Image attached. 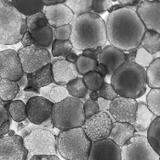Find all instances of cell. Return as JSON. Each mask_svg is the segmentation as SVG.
Returning a JSON list of instances; mask_svg holds the SVG:
<instances>
[{
  "instance_id": "obj_4",
  "label": "cell",
  "mask_w": 160,
  "mask_h": 160,
  "mask_svg": "<svg viewBox=\"0 0 160 160\" xmlns=\"http://www.w3.org/2000/svg\"><path fill=\"white\" fill-rule=\"evenodd\" d=\"M18 135L23 139L28 155H56V136L52 130L34 125L28 119L20 122L17 127Z\"/></svg>"
},
{
  "instance_id": "obj_14",
  "label": "cell",
  "mask_w": 160,
  "mask_h": 160,
  "mask_svg": "<svg viewBox=\"0 0 160 160\" xmlns=\"http://www.w3.org/2000/svg\"><path fill=\"white\" fill-rule=\"evenodd\" d=\"M24 74L18 53L13 49L0 51V78L18 81Z\"/></svg>"
},
{
  "instance_id": "obj_42",
  "label": "cell",
  "mask_w": 160,
  "mask_h": 160,
  "mask_svg": "<svg viewBox=\"0 0 160 160\" xmlns=\"http://www.w3.org/2000/svg\"><path fill=\"white\" fill-rule=\"evenodd\" d=\"M98 96L101 97L103 99H106V100H109V101H111L114 98H116L118 95L117 93L115 92L114 88L111 86V84L110 83H106L105 82L103 84V86L98 90Z\"/></svg>"
},
{
  "instance_id": "obj_43",
  "label": "cell",
  "mask_w": 160,
  "mask_h": 160,
  "mask_svg": "<svg viewBox=\"0 0 160 160\" xmlns=\"http://www.w3.org/2000/svg\"><path fill=\"white\" fill-rule=\"evenodd\" d=\"M37 95H38L37 92L24 89V90H20V91L18 92L16 97H15V100H20V101H23L24 103H26L30 98H32L34 96H37Z\"/></svg>"
},
{
  "instance_id": "obj_44",
  "label": "cell",
  "mask_w": 160,
  "mask_h": 160,
  "mask_svg": "<svg viewBox=\"0 0 160 160\" xmlns=\"http://www.w3.org/2000/svg\"><path fill=\"white\" fill-rule=\"evenodd\" d=\"M9 120H11V118L9 116V113L4 102V104H0V126L9 121Z\"/></svg>"
},
{
  "instance_id": "obj_15",
  "label": "cell",
  "mask_w": 160,
  "mask_h": 160,
  "mask_svg": "<svg viewBox=\"0 0 160 160\" xmlns=\"http://www.w3.org/2000/svg\"><path fill=\"white\" fill-rule=\"evenodd\" d=\"M140 21L146 30L160 33V2L139 1L135 8Z\"/></svg>"
},
{
  "instance_id": "obj_9",
  "label": "cell",
  "mask_w": 160,
  "mask_h": 160,
  "mask_svg": "<svg viewBox=\"0 0 160 160\" xmlns=\"http://www.w3.org/2000/svg\"><path fill=\"white\" fill-rule=\"evenodd\" d=\"M159 154L141 134L134 136L121 147V160H159Z\"/></svg>"
},
{
  "instance_id": "obj_29",
  "label": "cell",
  "mask_w": 160,
  "mask_h": 160,
  "mask_svg": "<svg viewBox=\"0 0 160 160\" xmlns=\"http://www.w3.org/2000/svg\"><path fill=\"white\" fill-rule=\"evenodd\" d=\"M20 91L17 83L7 79H0V98L3 102H10L15 99Z\"/></svg>"
},
{
  "instance_id": "obj_48",
  "label": "cell",
  "mask_w": 160,
  "mask_h": 160,
  "mask_svg": "<svg viewBox=\"0 0 160 160\" xmlns=\"http://www.w3.org/2000/svg\"><path fill=\"white\" fill-rule=\"evenodd\" d=\"M29 160H61L57 155H35L31 156Z\"/></svg>"
},
{
  "instance_id": "obj_49",
  "label": "cell",
  "mask_w": 160,
  "mask_h": 160,
  "mask_svg": "<svg viewBox=\"0 0 160 160\" xmlns=\"http://www.w3.org/2000/svg\"><path fill=\"white\" fill-rule=\"evenodd\" d=\"M20 42H21V44H22V47H28V46H31V45H34L33 40H32L31 36H30V33L28 31L24 34V36L22 37Z\"/></svg>"
},
{
  "instance_id": "obj_20",
  "label": "cell",
  "mask_w": 160,
  "mask_h": 160,
  "mask_svg": "<svg viewBox=\"0 0 160 160\" xmlns=\"http://www.w3.org/2000/svg\"><path fill=\"white\" fill-rule=\"evenodd\" d=\"M27 75V90L37 92L40 88L45 87L53 82V76L51 71V64H47L43 68Z\"/></svg>"
},
{
  "instance_id": "obj_23",
  "label": "cell",
  "mask_w": 160,
  "mask_h": 160,
  "mask_svg": "<svg viewBox=\"0 0 160 160\" xmlns=\"http://www.w3.org/2000/svg\"><path fill=\"white\" fill-rule=\"evenodd\" d=\"M39 96H41L45 99H47L48 101L55 104L60 101H62L65 98L69 97V94L67 92L66 86L63 85H59L56 83H50L49 85L45 87L40 88L37 91Z\"/></svg>"
},
{
  "instance_id": "obj_7",
  "label": "cell",
  "mask_w": 160,
  "mask_h": 160,
  "mask_svg": "<svg viewBox=\"0 0 160 160\" xmlns=\"http://www.w3.org/2000/svg\"><path fill=\"white\" fill-rule=\"evenodd\" d=\"M83 100L69 96L53 104L51 121L54 128L60 131L81 127L85 121Z\"/></svg>"
},
{
  "instance_id": "obj_18",
  "label": "cell",
  "mask_w": 160,
  "mask_h": 160,
  "mask_svg": "<svg viewBox=\"0 0 160 160\" xmlns=\"http://www.w3.org/2000/svg\"><path fill=\"white\" fill-rule=\"evenodd\" d=\"M64 2L54 5V6L44 7L43 13L47 19L48 25L50 27L57 28L72 23L75 16L71 9Z\"/></svg>"
},
{
  "instance_id": "obj_19",
  "label": "cell",
  "mask_w": 160,
  "mask_h": 160,
  "mask_svg": "<svg viewBox=\"0 0 160 160\" xmlns=\"http://www.w3.org/2000/svg\"><path fill=\"white\" fill-rule=\"evenodd\" d=\"M97 62L104 65L108 74L111 75L124 62H126V56L125 52L115 48L112 45H105L98 55Z\"/></svg>"
},
{
  "instance_id": "obj_12",
  "label": "cell",
  "mask_w": 160,
  "mask_h": 160,
  "mask_svg": "<svg viewBox=\"0 0 160 160\" xmlns=\"http://www.w3.org/2000/svg\"><path fill=\"white\" fill-rule=\"evenodd\" d=\"M28 151L23 139L12 130L0 138V160H26Z\"/></svg>"
},
{
  "instance_id": "obj_11",
  "label": "cell",
  "mask_w": 160,
  "mask_h": 160,
  "mask_svg": "<svg viewBox=\"0 0 160 160\" xmlns=\"http://www.w3.org/2000/svg\"><path fill=\"white\" fill-rule=\"evenodd\" d=\"M112 123V118L107 112L99 111L93 116L85 119L81 128L90 139V141L94 142L97 140L108 138Z\"/></svg>"
},
{
  "instance_id": "obj_10",
  "label": "cell",
  "mask_w": 160,
  "mask_h": 160,
  "mask_svg": "<svg viewBox=\"0 0 160 160\" xmlns=\"http://www.w3.org/2000/svg\"><path fill=\"white\" fill-rule=\"evenodd\" d=\"M25 104H26L27 119L32 124L43 126L50 130L53 128L51 121L53 103L37 95L30 98Z\"/></svg>"
},
{
  "instance_id": "obj_25",
  "label": "cell",
  "mask_w": 160,
  "mask_h": 160,
  "mask_svg": "<svg viewBox=\"0 0 160 160\" xmlns=\"http://www.w3.org/2000/svg\"><path fill=\"white\" fill-rule=\"evenodd\" d=\"M140 46L150 54H157L160 50V33L146 30L140 42Z\"/></svg>"
},
{
  "instance_id": "obj_45",
  "label": "cell",
  "mask_w": 160,
  "mask_h": 160,
  "mask_svg": "<svg viewBox=\"0 0 160 160\" xmlns=\"http://www.w3.org/2000/svg\"><path fill=\"white\" fill-rule=\"evenodd\" d=\"M104 47V46H103ZM103 47H97V48H91V49H85L82 51V54L85 55V56H88V57H91L93 59H96L97 60V57L99 53L101 52V50Z\"/></svg>"
},
{
  "instance_id": "obj_56",
  "label": "cell",
  "mask_w": 160,
  "mask_h": 160,
  "mask_svg": "<svg viewBox=\"0 0 160 160\" xmlns=\"http://www.w3.org/2000/svg\"><path fill=\"white\" fill-rule=\"evenodd\" d=\"M0 104H4V102L1 100V98H0Z\"/></svg>"
},
{
  "instance_id": "obj_40",
  "label": "cell",
  "mask_w": 160,
  "mask_h": 160,
  "mask_svg": "<svg viewBox=\"0 0 160 160\" xmlns=\"http://www.w3.org/2000/svg\"><path fill=\"white\" fill-rule=\"evenodd\" d=\"M115 2L113 1H108V0H100V1H96V0H92V5H91V12L95 14H101L112 6Z\"/></svg>"
},
{
  "instance_id": "obj_8",
  "label": "cell",
  "mask_w": 160,
  "mask_h": 160,
  "mask_svg": "<svg viewBox=\"0 0 160 160\" xmlns=\"http://www.w3.org/2000/svg\"><path fill=\"white\" fill-rule=\"evenodd\" d=\"M17 53L25 74L37 71L52 61V55L48 49L40 48L35 45L20 48Z\"/></svg>"
},
{
  "instance_id": "obj_21",
  "label": "cell",
  "mask_w": 160,
  "mask_h": 160,
  "mask_svg": "<svg viewBox=\"0 0 160 160\" xmlns=\"http://www.w3.org/2000/svg\"><path fill=\"white\" fill-rule=\"evenodd\" d=\"M135 133H136V130L132 124L114 121L112 123L108 138L111 139L119 147H122L125 143L134 136Z\"/></svg>"
},
{
  "instance_id": "obj_41",
  "label": "cell",
  "mask_w": 160,
  "mask_h": 160,
  "mask_svg": "<svg viewBox=\"0 0 160 160\" xmlns=\"http://www.w3.org/2000/svg\"><path fill=\"white\" fill-rule=\"evenodd\" d=\"M83 112L85 115V118L91 117L93 115L99 112V107L97 100L87 99L86 101H83Z\"/></svg>"
},
{
  "instance_id": "obj_31",
  "label": "cell",
  "mask_w": 160,
  "mask_h": 160,
  "mask_svg": "<svg viewBox=\"0 0 160 160\" xmlns=\"http://www.w3.org/2000/svg\"><path fill=\"white\" fill-rule=\"evenodd\" d=\"M66 89H67L69 96L77 98V99H81V100L87 96L88 91H89L86 88V86H85L82 77H80V76L73 79L72 81H70L66 85Z\"/></svg>"
},
{
  "instance_id": "obj_16",
  "label": "cell",
  "mask_w": 160,
  "mask_h": 160,
  "mask_svg": "<svg viewBox=\"0 0 160 160\" xmlns=\"http://www.w3.org/2000/svg\"><path fill=\"white\" fill-rule=\"evenodd\" d=\"M87 160H121V147L109 138L91 142Z\"/></svg>"
},
{
  "instance_id": "obj_47",
  "label": "cell",
  "mask_w": 160,
  "mask_h": 160,
  "mask_svg": "<svg viewBox=\"0 0 160 160\" xmlns=\"http://www.w3.org/2000/svg\"><path fill=\"white\" fill-rule=\"evenodd\" d=\"M97 103H98L99 111L108 112V110H109V105H110V101H109V100L103 99V98H101V97H98V99H97Z\"/></svg>"
},
{
  "instance_id": "obj_28",
  "label": "cell",
  "mask_w": 160,
  "mask_h": 160,
  "mask_svg": "<svg viewBox=\"0 0 160 160\" xmlns=\"http://www.w3.org/2000/svg\"><path fill=\"white\" fill-rule=\"evenodd\" d=\"M146 85L150 88H160V58H155L145 69Z\"/></svg>"
},
{
  "instance_id": "obj_55",
  "label": "cell",
  "mask_w": 160,
  "mask_h": 160,
  "mask_svg": "<svg viewBox=\"0 0 160 160\" xmlns=\"http://www.w3.org/2000/svg\"><path fill=\"white\" fill-rule=\"evenodd\" d=\"M89 96L90 98L89 99H91V100H97L98 99V92L97 91H91L89 94Z\"/></svg>"
},
{
  "instance_id": "obj_6",
  "label": "cell",
  "mask_w": 160,
  "mask_h": 160,
  "mask_svg": "<svg viewBox=\"0 0 160 160\" xmlns=\"http://www.w3.org/2000/svg\"><path fill=\"white\" fill-rule=\"evenodd\" d=\"M26 32V17L20 14L9 1L0 0V44H16L21 41Z\"/></svg>"
},
{
  "instance_id": "obj_46",
  "label": "cell",
  "mask_w": 160,
  "mask_h": 160,
  "mask_svg": "<svg viewBox=\"0 0 160 160\" xmlns=\"http://www.w3.org/2000/svg\"><path fill=\"white\" fill-rule=\"evenodd\" d=\"M120 7L123 8H136V6L139 4L138 0H119V1L116 2Z\"/></svg>"
},
{
  "instance_id": "obj_57",
  "label": "cell",
  "mask_w": 160,
  "mask_h": 160,
  "mask_svg": "<svg viewBox=\"0 0 160 160\" xmlns=\"http://www.w3.org/2000/svg\"><path fill=\"white\" fill-rule=\"evenodd\" d=\"M0 79H1V78H0Z\"/></svg>"
},
{
  "instance_id": "obj_36",
  "label": "cell",
  "mask_w": 160,
  "mask_h": 160,
  "mask_svg": "<svg viewBox=\"0 0 160 160\" xmlns=\"http://www.w3.org/2000/svg\"><path fill=\"white\" fill-rule=\"evenodd\" d=\"M146 106L155 116L160 117V88H152L146 96Z\"/></svg>"
},
{
  "instance_id": "obj_50",
  "label": "cell",
  "mask_w": 160,
  "mask_h": 160,
  "mask_svg": "<svg viewBox=\"0 0 160 160\" xmlns=\"http://www.w3.org/2000/svg\"><path fill=\"white\" fill-rule=\"evenodd\" d=\"M17 85H18V87L20 90H24V89H26L27 88V84H28V81H27V75L26 74H23L22 75V77L20 78L18 81H16Z\"/></svg>"
},
{
  "instance_id": "obj_58",
  "label": "cell",
  "mask_w": 160,
  "mask_h": 160,
  "mask_svg": "<svg viewBox=\"0 0 160 160\" xmlns=\"http://www.w3.org/2000/svg\"><path fill=\"white\" fill-rule=\"evenodd\" d=\"M159 160H160V159H159Z\"/></svg>"
},
{
  "instance_id": "obj_26",
  "label": "cell",
  "mask_w": 160,
  "mask_h": 160,
  "mask_svg": "<svg viewBox=\"0 0 160 160\" xmlns=\"http://www.w3.org/2000/svg\"><path fill=\"white\" fill-rule=\"evenodd\" d=\"M5 106L7 108L9 116L11 120L15 122H22L27 119L26 113V104L20 100H12L10 102H5Z\"/></svg>"
},
{
  "instance_id": "obj_3",
  "label": "cell",
  "mask_w": 160,
  "mask_h": 160,
  "mask_svg": "<svg viewBox=\"0 0 160 160\" xmlns=\"http://www.w3.org/2000/svg\"><path fill=\"white\" fill-rule=\"evenodd\" d=\"M110 80L118 96L137 99L146 92L145 69L134 62H124L111 74Z\"/></svg>"
},
{
  "instance_id": "obj_1",
  "label": "cell",
  "mask_w": 160,
  "mask_h": 160,
  "mask_svg": "<svg viewBox=\"0 0 160 160\" xmlns=\"http://www.w3.org/2000/svg\"><path fill=\"white\" fill-rule=\"evenodd\" d=\"M107 41L121 51L137 49L146 31L134 8H119L108 14L105 22Z\"/></svg>"
},
{
  "instance_id": "obj_54",
  "label": "cell",
  "mask_w": 160,
  "mask_h": 160,
  "mask_svg": "<svg viewBox=\"0 0 160 160\" xmlns=\"http://www.w3.org/2000/svg\"><path fill=\"white\" fill-rule=\"evenodd\" d=\"M77 56L78 55L72 51V52H70L66 57H65V60H67V61L70 63H75V61H76V59H77Z\"/></svg>"
},
{
  "instance_id": "obj_39",
  "label": "cell",
  "mask_w": 160,
  "mask_h": 160,
  "mask_svg": "<svg viewBox=\"0 0 160 160\" xmlns=\"http://www.w3.org/2000/svg\"><path fill=\"white\" fill-rule=\"evenodd\" d=\"M71 36V24L53 28L54 40H70Z\"/></svg>"
},
{
  "instance_id": "obj_37",
  "label": "cell",
  "mask_w": 160,
  "mask_h": 160,
  "mask_svg": "<svg viewBox=\"0 0 160 160\" xmlns=\"http://www.w3.org/2000/svg\"><path fill=\"white\" fill-rule=\"evenodd\" d=\"M26 26H27V31H34V30L40 29L42 27L48 26V21L43 11L37 12L33 15L26 17Z\"/></svg>"
},
{
  "instance_id": "obj_38",
  "label": "cell",
  "mask_w": 160,
  "mask_h": 160,
  "mask_svg": "<svg viewBox=\"0 0 160 160\" xmlns=\"http://www.w3.org/2000/svg\"><path fill=\"white\" fill-rule=\"evenodd\" d=\"M158 57V53L157 54H150L148 53L146 50H144L141 46H139L136 49V54H135V58H134V63H136L139 65L140 67H142L144 69H146L150 64L152 63V61Z\"/></svg>"
},
{
  "instance_id": "obj_13",
  "label": "cell",
  "mask_w": 160,
  "mask_h": 160,
  "mask_svg": "<svg viewBox=\"0 0 160 160\" xmlns=\"http://www.w3.org/2000/svg\"><path fill=\"white\" fill-rule=\"evenodd\" d=\"M136 99L117 96L110 101L109 110L110 117L116 122H125L133 124L137 110Z\"/></svg>"
},
{
  "instance_id": "obj_35",
  "label": "cell",
  "mask_w": 160,
  "mask_h": 160,
  "mask_svg": "<svg viewBox=\"0 0 160 160\" xmlns=\"http://www.w3.org/2000/svg\"><path fill=\"white\" fill-rule=\"evenodd\" d=\"M64 3L71 9L75 17L84 13L91 12L92 0H66Z\"/></svg>"
},
{
  "instance_id": "obj_53",
  "label": "cell",
  "mask_w": 160,
  "mask_h": 160,
  "mask_svg": "<svg viewBox=\"0 0 160 160\" xmlns=\"http://www.w3.org/2000/svg\"><path fill=\"white\" fill-rule=\"evenodd\" d=\"M65 0H43L42 3L44 5V7H49V6H54L60 3H63Z\"/></svg>"
},
{
  "instance_id": "obj_33",
  "label": "cell",
  "mask_w": 160,
  "mask_h": 160,
  "mask_svg": "<svg viewBox=\"0 0 160 160\" xmlns=\"http://www.w3.org/2000/svg\"><path fill=\"white\" fill-rule=\"evenodd\" d=\"M83 82L89 91H98L105 83V78L96 71H91L82 77Z\"/></svg>"
},
{
  "instance_id": "obj_2",
  "label": "cell",
  "mask_w": 160,
  "mask_h": 160,
  "mask_svg": "<svg viewBox=\"0 0 160 160\" xmlns=\"http://www.w3.org/2000/svg\"><path fill=\"white\" fill-rule=\"evenodd\" d=\"M70 42L73 49L78 51L105 46L107 37L103 18L93 12L74 17L71 23Z\"/></svg>"
},
{
  "instance_id": "obj_32",
  "label": "cell",
  "mask_w": 160,
  "mask_h": 160,
  "mask_svg": "<svg viewBox=\"0 0 160 160\" xmlns=\"http://www.w3.org/2000/svg\"><path fill=\"white\" fill-rule=\"evenodd\" d=\"M74 64H75V67L77 69L79 76L80 75L84 76V75L87 74L88 72L94 71L98 62L96 59H93L91 57L85 56L83 54H80L77 56V59Z\"/></svg>"
},
{
  "instance_id": "obj_27",
  "label": "cell",
  "mask_w": 160,
  "mask_h": 160,
  "mask_svg": "<svg viewBox=\"0 0 160 160\" xmlns=\"http://www.w3.org/2000/svg\"><path fill=\"white\" fill-rule=\"evenodd\" d=\"M10 4L23 16H30L44 9L42 1H9Z\"/></svg>"
},
{
  "instance_id": "obj_51",
  "label": "cell",
  "mask_w": 160,
  "mask_h": 160,
  "mask_svg": "<svg viewBox=\"0 0 160 160\" xmlns=\"http://www.w3.org/2000/svg\"><path fill=\"white\" fill-rule=\"evenodd\" d=\"M10 126H11V120H9V121H7L6 123H4L3 125L0 126V138L4 136V135L9 131Z\"/></svg>"
},
{
  "instance_id": "obj_52",
  "label": "cell",
  "mask_w": 160,
  "mask_h": 160,
  "mask_svg": "<svg viewBox=\"0 0 160 160\" xmlns=\"http://www.w3.org/2000/svg\"><path fill=\"white\" fill-rule=\"evenodd\" d=\"M94 71H96L97 73H99V74L101 75L102 77H104V78L106 77L107 75H108V72H107L106 67H105L104 65L100 64V63H98V64H97V66H96V68H95Z\"/></svg>"
},
{
  "instance_id": "obj_17",
  "label": "cell",
  "mask_w": 160,
  "mask_h": 160,
  "mask_svg": "<svg viewBox=\"0 0 160 160\" xmlns=\"http://www.w3.org/2000/svg\"><path fill=\"white\" fill-rule=\"evenodd\" d=\"M50 64L53 82L56 84L66 86L70 81L79 76L75 64L68 62L65 58H55Z\"/></svg>"
},
{
  "instance_id": "obj_22",
  "label": "cell",
  "mask_w": 160,
  "mask_h": 160,
  "mask_svg": "<svg viewBox=\"0 0 160 160\" xmlns=\"http://www.w3.org/2000/svg\"><path fill=\"white\" fill-rule=\"evenodd\" d=\"M157 116L150 111L146 104L144 102H138L137 103V110L136 115H135V120L133 122V126L136 131L139 132H146L150 124L152 123L153 120Z\"/></svg>"
},
{
  "instance_id": "obj_34",
  "label": "cell",
  "mask_w": 160,
  "mask_h": 160,
  "mask_svg": "<svg viewBox=\"0 0 160 160\" xmlns=\"http://www.w3.org/2000/svg\"><path fill=\"white\" fill-rule=\"evenodd\" d=\"M73 51V46L70 40H54L51 46V55L55 58L66 57Z\"/></svg>"
},
{
  "instance_id": "obj_5",
  "label": "cell",
  "mask_w": 160,
  "mask_h": 160,
  "mask_svg": "<svg viewBox=\"0 0 160 160\" xmlns=\"http://www.w3.org/2000/svg\"><path fill=\"white\" fill-rule=\"evenodd\" d=\"M91 141L81 127L60 131L56 136L57 153L65 160H87Z\"/></svg>"
},
{
  "instance_id": "obj_30",
  "label": "cell",
  "mask_w": 160,
  "mask_h": 160,
  "mask_svg": "<svg viewBox=\"0 0 160 160\" xmlns=\"http://www.w3.org/2000/svg\"><path fill=\"white\" fill-rule=\"evenodd\" d=\"M160 117L155 118L146 131V139L156 153H160Z\"/></svg>"
},
{
  "instance_id": "obj_24",
  "label": "cell",
  "mask_w": 160,
  "mask_h": 160,
  "mask_svg": "<svg viewBox=\"0 0 160 160\" xmlns=\"http://www.w3.org/2000/svg\"><path fill=\"white\" fill-rule=\"evenodd\" d=\"M30 36L33 40V44L35 46H38L40 48L49 49L51 48L52 43L54 41L53 38V28L48 26L42 27L40 29L30 31Z\"/></svg>"
}]
</instances>
